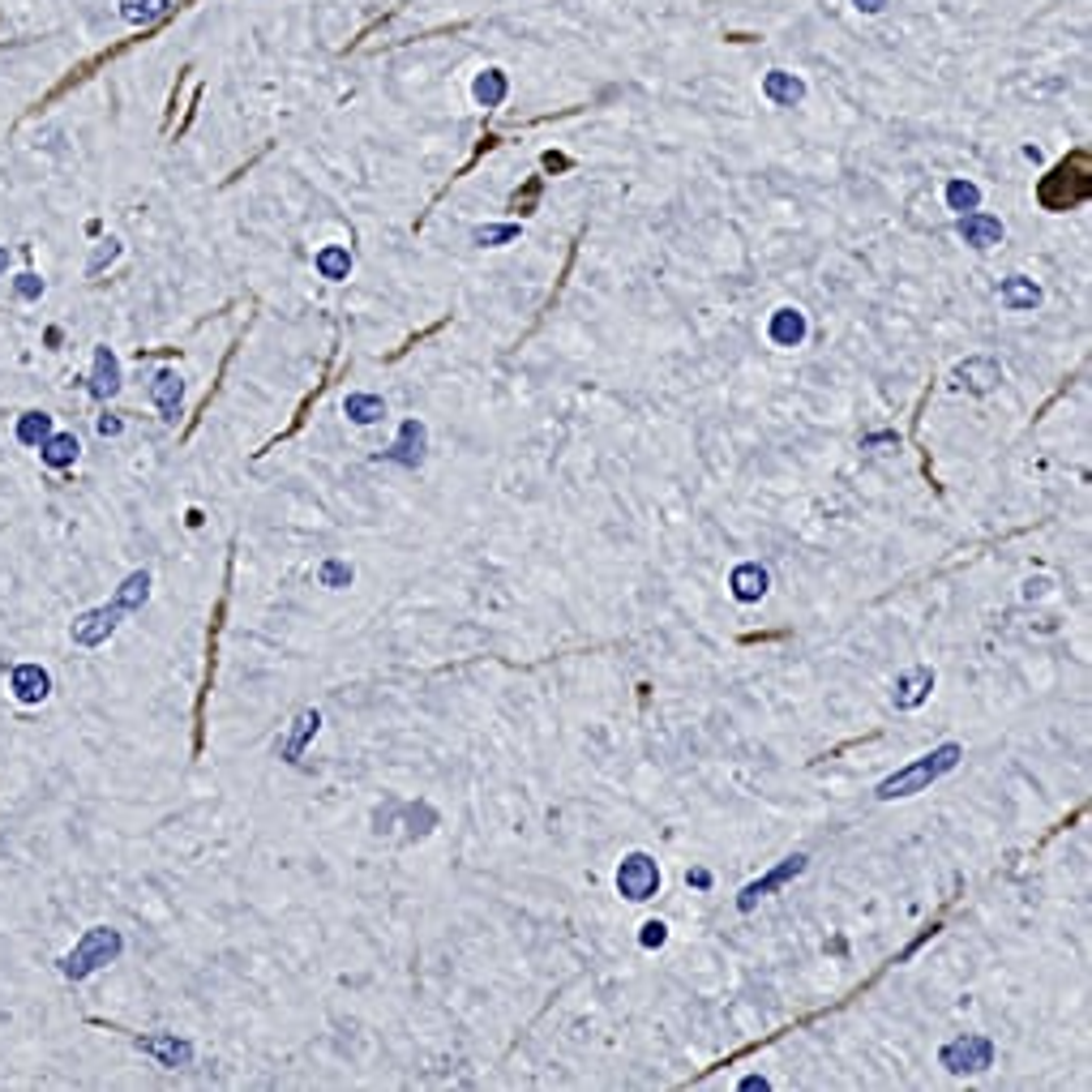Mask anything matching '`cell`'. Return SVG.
<instances>
[{
	"label": "cell",
	"mask_w": 1092,
	"mask_h": 1092,
	"mask_svg": "<svg viewBox=\"0 0 1092 1092\" xmlns=\"http://www.w3.org/2000/svg\"><path fill=\"white\" fill-rule=\"evenodd\" d=\"M960 758H964V750H960L956 742L938 746V750H930V754H921L917 762H909V767L891 771V776L874 789V797H878V802H900V797H917V793L930 789L934 780H943L947 771H956Z\"/></svg>",
	"instance_id": "obj_1"
},
{
	"label": "cell",
	"mask_w": 1092,
	"mask_h": 1092,
	"mask_svg": "<svg viewBox=\"0 0 1092 1092\" xmlns=\"http://www.w3.org/2000/svg\"><path fill=\"white\" fill-rule=\"evenodd\" d=\"M121 956H125V938H121V930H112V925H90V930L74 943V951H69V956L61 960V972H65L69 981H86L90 972L116 964Z\"/></svg>",
	"instance_id": "obj_2"
},
{
	"label": "cell",
	"mask_w": 1092,
	"mask_h": 1092,
	"mask_svg": "<svg viewBox=\"0 0 1092 1092\" xmlns=\"http://www.w3.org/2000/svg\"><path fill=\"white\" fill-rule=\"evenodd\" d=\"M660 891V865H655L651 853H626L617 865V896H626L630 904H643Z\"/></svg>",
	"instance_id": "obj_3"
},
{
	"label": "cell",
	"mask_w": 1092,
	"mask_h": 1092,
	"mask_svg": "<svg viewBox=\"0 0 1092 1092\" xmlns=\"http://www.w3.org/2000/svg\"><path fill=\"white\" fill-rule=\"evenodd\" d=\"M938 1063H943L951 1075H977L994 1063V1041L981 1037V1032H964V1037L947 1041L943 1050H938Z\"/></svg>",
	"instance_id": "obj_4"
},
{
	"label": "cell",
	"mask_w": 1092,
	"mask_h": 1092,
	"mask_svg": "<svg viewBox=\"0 0 1092 1092\" xmlns=\"http://www.w3.org/2000/svg\"><path fill=\"white\" fill-rule=\"evenodd\" d=\"M129 613V608L121 600L112 604H99V608H86L81 617H74V626H69V639L78 643V648H103V643L116 634V626H121V617Z\"/></svg>",
	"instance_id": "obj_5"
},
{
	"label": "cell",
	"mask_w": 1092,
	"mask_h": 1092,
	"mask_svg": "<svg viewBox=\"0 0 1092 1092\" xmlns=\"http://www.w3.org/2000/svg\"><path fill=\"white\" fill-rule=\"evenodd\" d=\"M806 861H809L806 853H793V857H784V861L776 865V870H767L762 878H754V883H746V887H742V896H737V909H742V912H750V909H754V904H758L762 896H771V891H780L784 883H793V878L806 870Z\"/></svg>",
	"instance_id": "obj_6"
},
{
	"label": "cell",
	"mask_w": 1092,
	"mask_h": 1092,
	"mask_svg": "<svg viewBox=\"0 0 1092 1092\" xmlns=\"http://www.w3.org/2000/svg\"><path fill=\"white\" fill-rule=\"evenodd\" d=\"M133 1045L142 1054H150V1059H155L159 1066H168V1071H176V1066H189L193 1063V1041H184V1037H176V1032H137L133 1037Z\"/></svg>",
	"instance_id": "obj_7"
},
{
	"label": "cell",
	"mask_w": 1092,
	"mask_h": 1092,
	"mask_svg": "<svg viewBox=\"0 0 1092 1092\" xmlns=\"http://www.w3.org/2000/svg\"><path fill=\"white\" fill-rule=\"evenodd\" d=\"M425 445H429V429L420 425V420H403L394 445L382 450V463H398V467H407V472H416V467L425 463Z\"/></svg>",
	"instance_id": "obj_8"
},
{
	"label": "cell",
	"mask_w": 1092,
	"mask_h": 1092,
	"mask_svg": "<svg viewBox=\"0 0 1092 1092\" xmlns=\"http://www.w3.org/2000/svg\"><path fill=\"white\" fill-rule=\"evenodd\" d=\"M951 378H956V386H964L968 394H990L994 386L1003 382V364L990 356H968L951 369Z\"/></svg>",
	"instance_id": "obj_9"
},
{
	"label": "cell",
	"mask_w": 1092,
	"mask_h": 1092,
	"mask_svg": "<svg viewBox=\"0 0 1092 1092\" xmlns=\"http://www.w3.org/2000/svg\"><path fill=\"white\" fill-rule=\"evenodd\" d=\"M9 690H14L18 702L34 707V702H43V699L52 695V673L43 664H14V673H9Z\"/></svg>",
	"instance_id": "obj_10"
},
{
	"label": "cell",
	"mask_w": 1092,
	"mask_h": 1092,
	"mask_svg": "<svg viewBox=\"0 0 1092 1092\" xmlns=\"http://www.w3.org/2000/svg\"><path fill=\"white\" fill-rule=\"evenodd\" d=\"M956 232H960V240L964 244H972V249H994V244H1003V219H994V215H981V210H964V215H960V223H956Z\"/></svg>",
	"instance_id": "obj_11"
},
{
	"label": "cell",
	"mask_w": 1092,
	"mask_h": 1092,
	"mask_svg": "<svg viewBox=\"0 0 1092 1092\" xmlns=\"http://www.w3.org/2000/svg\"><path fill=\"white\" fill-rule=\"evenodd\" d=\"M771 587V574L758 566V561H742V566H733V574H728V592H733L737 604H758L762 596H767Z\"/></svg>",
	"instance_id": "obj_12"
},
{
	"label": "cell",
	"mask_w": 1092,
	"mask_h": 1092,
	"mask_svg": "<svg viewBox=\"0 0 1092 1092\" xmlns=\"http://www.w3.org/2000/svg\"><path fill=\"white\" fill-rule=\"evenodd\" d=\"M930 690H934V668L917 664V668H909V673H900L896 690H891V702H896V711H912L930 699Z\"/></svg>",
	"instance_id": "obj_13"
},
{
	"label": "cell",
	"mask_w": 1092,
	"mask_h": 1092,
	"mask_svg": "<svg viewBox=\"0 0 1092 1092\" xmlns=\"http://www.w3.org/2000/svg\"><path fill=\"white\" fill-rule=\"evenodd\" d=\"M806 313L802 309H793V304H784V309H776L771 313V322H767V338L776 347H802L806 343Z\"/></svg>",
	"instance_id": "obj_14"
},
{
	"label": "cell",
	"mask_w": 1092,
	"mask_h": 1092,
	"mask_svg": "<svg viewBox=\"0 0 1092 1092\" xmlns=\"http://www.w3.org/2000/svg\"><path fill=\"white\" fill-rule=\"evenodd\" d=\"M150 403L163 412V420H176L181 416V403H184V378L176 369H159L155 382H150Z\"/></svg>",
	"instance_id": "obj_15"
},
{
	"label": "cell",
	"mask_w": 1092,
	"mask_h": 1092,
	"mask_svg": "<svg viewBox=\"0 0 1092 1092\" xmlns=\"http://www.w3.org/2000/svg\"><path fill=\"white\" fill-rule=\"evenodd\" d=\"M116 390H121V360H116V351L108 343L95 347V364H90V394L95 398H112Z\"/></svg>",
	"instance_id": "obj_16"
},
{
	"label": "cell",
	"mask_w": 1092,
	"mask_h": 1092,
	"mask_svg": "<svg viewBox=\"0 0 1092 1092\" xmlns=\"http://www.w3.org/2000/svg\"><path fill=\"white\" fill-rule=\"evenodd\" d=\"M762 95L776 103V108H797V103L806 99V81L789 74V69H771V74H762Z\"/></svg>",
	"instance_id": "obj_17"
},
{
	"label": "cell",
	"mask_w": 1092,
	"mask_h": 1092,
	"mask_svg": "<svg viewBox=\"0 0 1092 1092\" xmlns=\"http://www.w3.org/2000/svg\"><path fill=\"white\" fill-rule=\"evenodd\" d=\"M998 300H1003V309H1012V313H1028V309L1041 304V287L1024 275H1007L1003 284H998Z\"/></svg>",
	"instance_id": "obj_18"
},
{
	"label": "cell",
	"mask_w": 1092,
	"mask_h": 1092,
	"mask_svg": "<svg viewBox=\"0 0 1092 1092\" xmlns=\"http://www.w3.org/2000/svg\"><path fill=\"white\" fill-rule=\"evenodd\" d=\"M78 454H81V442L74 438V433H56V429H52V438L39 445V459H43V467H52V472H65V467H74Z\"/></svg>",
	"instance_id": "obj_19"
},
{
	"label": "cell",
	"mask_w": 1092,
	"mask_h": 1092,
	"mask_svg": "<svg viewBox=\"0 0 1092 1092\" xmlns=\"http://www.w3.org/2000/svg\"><path fill=\"white\" fill-rule=\"evenodd\" d=\"M313 266H317V275H322V279H331V284H343V279L351 275V253L343 249V244H326V249H317Z\"/></svg>",
	"instance_id": "obj_20"
},
{
	"label": "cell",
	"mask_w": 1092,
	"mask_h": 1092,
	"mask_svg": "<svg viewBox=\"0 0 1092 1092\" xmlns=\"http://www.w3.org/2000/svg\"><path fill=\"white\" fill-rule=\"evenodd\" d=\"M317 728H322V715H317V711H300V715H296V728H291V737L284 742V758H287V762H300L304 746H309L313 737H317Z\"/></svg>",
	"instance_id": "obj_21"
},
{
	"label": "cell",
	"mask_w": 1092,
	"mask_h": 1092,
	"mask_svg": "<svg viewBox=\"0 0 1092 1092\" xmlns=\"http://www.w3.org/2000/svg\"><path fill=\"white\" fill-rule=\"evenodd\" d=\"M506 90H510V81H506L501 69H485V74L472 81V99L480 103V108H497V103L506 99Z\"/></svg>",
	"instance_id": "obj_22"
},
{
	"label": "cell",
	"mask_w": 1092,
	"mask_h": 1092,
	"mask_svg": "<svg viewBox=\"0 0 1092 1092\" xmlns=\"http://www.w3.org/2000/svg\"><path fill=\"white\" fill-rule=\"evenodd\" d=\"M116 5H121V18L129 26H150V22H159L168 14L172 0H116Z\"/></svg>",
	"instance_id": "obj_23"
},
{
	"label": "cell",
	"mask_w": 1092,
	"mask_h": 1092,
	"mask_svg": "<svg viewBox=\"0 0 1092 1092\" xmlns=\"http://www.w3.org/2000/svg\"><path fill=\"white\" fill-rule=\"evenodd\" d=\"M343 412H347V420H356V425H378L386 416V403H382V394H347Z\"/></svg>",
	"instance_id": "obj_24"
},
{
	"label": "cell",
	"mask_w": 1092,
	"mask_h": 1092,
	"mask_svg": "<svg viewBox=\"0 0 1092 1092\" xmlns=\"http://www.w3.org/2000/svg\"><path fill=\"white\" fill-rule=\"evenodd\" d=\"M112 600H121V604L129 608V613H137V608H142V604L150 600V574H146V570H133L121 587H116V596H112Z\"/></svg>",
	"instance_id": "obj_25"
},
{
	"label": "cell",
	"mask_w": 1092,
	"mask_h": 1092,
	"mask_svg": "<svg viewBox=\"0 0 1092 1092\" xmlns=\"http://www.w3.org/2000/svg\"><path fill=\"white\" fill-rule=\"evenodd\" d=\"M14 433H18L22 445H34V450H39V445L52 438V416L48 412H26V416H18Z\"/></svg>",
	"instance_id": "obj_26"
},
{
	"label": "cell",
	"mask_w": 1092,
	"mask_h": 1092,
	"mask_svg": "<svg viewBox=\"0 0 1092 1092\" xmlns=\"http://www.w3.org/2000/svg\"><path fill=\"white\" fill-rule=\"evenodd\" d=\"M947 206L960 210V215H964V210H977L981 206V189L972 181H951L947 184Z\"/></svg>",
	"instance_id": "obj_27"
},
{
	"label": "cell",
	"mask_w": 1092,
	"mask_h": 1092,
	"mask_svg": "<svg viewBox=\"0 0 1092 1092\" xmlns=\"http://www.w3.org/2000/svg\"><path fill=\"white\" fill-rule=\"evenodd\" d=\"M116 257H121V240H116V236L99 240V244H95V253H90V262H86V275L95 279L103 266H112V262H116Z\"/></svg>",
	"instance_id": "obj_28"
},
{
	"label": "cell",
	"mask_w": 1092,
	"mask_h": 1092,
	"mask_svg": "<svg viewBox=\"0 0 1092 1092\" xmlns=\"http://www.w3.org/2000/svg\"><path fill=\"white\" fill-rule=\"evenodd\" d=\"M317 579H322V587H347L351 583V566L338 557H326L322 570H317Z\"/></svg>",
	"instance_id": "obj_29"
},
{
	"label": "cell",
	"mask_w": 1092,
	"mask_h": 1092,
	"mask_svg": "<svg viewBox=\"0 0 1092 1092\" xmlns=\"http://www.w3.org/2000/svg\"><path fill=\"white\" fill-rule=\"evenodd\" d=\"M43 291H48V284H43L34 270H22V275L14 279V296H18V300H39Z\"/></svg>",
	"instance_id": "obj_30"
},
{
	"label": "cell",
	"mask_w": 1092,
	"mask_h": 1092,
	"mask_svg": "<svg viewBox=\"0 0 1092 1092\" xmlns=\"http://www.w3.org/2000/svg\"><path fill=\"white\" fill-rule=\"evenodd\" d=\"M510 240H519V228H514V223H501V228H476V244H510Z\"/></svg>",
	"instance_id": "obj_31"
},
{
	"label": "cell",
	"mask_w": 1092,
	"mask_h": 1092,
	"mask_svg": "<svg viewBox=\"0 0 1092 1092\" xmlns=\"http://www.w3.org/2000/svg\"><path fill=\"white\" fill-rule=\"evenodd\" d=\"M664 938H668V925L664 921H643V934H639V943L643 947H664Z\"/></svg>",
	"instance_id": "obj_32"
},
{
	"label": "cell",
	"mask_w": 1092,
	"mask_h": 1092,
	"mask_svg": "<svg viewBox=\"0 0 1092 1092\" xmlns=\"http://www.w3.org/2000/svg\"><path fill=\"white\" fill-rule=\"evenodd\" d=\"M99 433H103V438H121V433H125V420H121V416H112V412H108V416H99Z\"/></svg>",
	"instance_id": "obj_33"
},
{
	"label": "cell",
	"mask_w": 1092,
	"mask_h": 1092,
	"mask_svg": "<svg viewBox=\"0 0 1092 1092\" xmlns=\"http://www.w3.org/2000/svg\"><path fill=\"white\" fill-rule=\"evenodd\" d=\"M857 9H861V14H883V9L891 5V0H853Z\"/></svg>",
	"instance_id": "obj_34"
},
{
	"label": "cell",
	"mask_w": 1092,
	"mask_h": 1092,
	"mask_svg": "<svg viewBox=\"0 0 1092 1092\" xmlns=\"http://www.w3.org/2000/svg\"><path fill=\"white\" fill-rule=\"evenodd\" d=\"M754 1088H758V1092H767L771 1084H767V1079H762V1075H750V1079H742V1092H754Z\"/></svg>",
	"instance_id": "obj_35"
},
{
	"label": "cell",
	"mask_w": 1092,
	"mask_h": 1092,
	"mask_svg": "<svg viewBox=\"0 0 1092 1092\" xmlns=\"http://www.w3.org/2000/svg\"><path fill=\"white\" fill-rule=\"evenodd\" d=\"M690 883H695V887H707L711 874H707V870H690Z\"/></svg>",
	"instance_id": "obj_36"
},
{
	"label": "cell",
	"mask_w": 1092,
	"mask_h": 1092,
	"mask_svg": "<svg viewBox=\"0 0 1092 1092\" xmlns=\"http://www.w3.org/2000/svg\"><path fill=\"white\" fill-rule=\"evenodd\" d=\"M5 270H9V249L0 244V275H5Z\"/></svg>",
	"instance_id": "obj_37"
}]
</instances>
